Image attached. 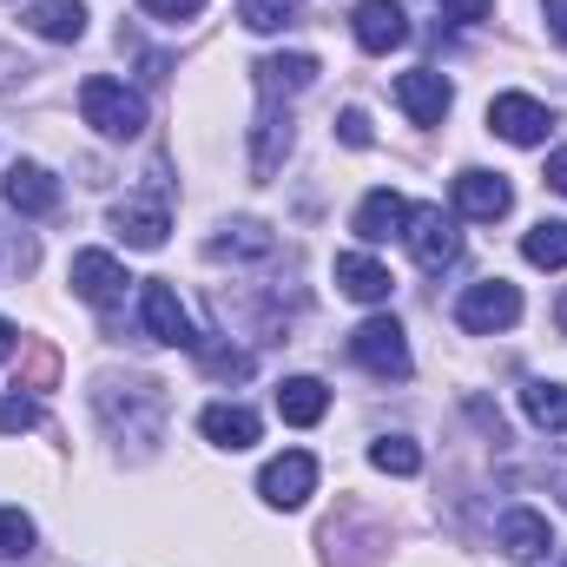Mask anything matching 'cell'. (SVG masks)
<instances>
[{
    "instance_id": "obj_1",
    "label": "cell",
    "mask_w": 567,
    "mask_h": 567,
    "mask_svg": "<svg viewBox=\"0 0 567 567\" xmlns=\"http://www.w3.org/2000/svg\"><path fill=\"white\" fill-rule=\"evenodd\" d=\"M93 403H100V416H106V429H113L120 442L152 449V442L165 435V383H152V377H133V383H100V390H93Z\"/></svg>"
},
{
    "instance_id": "obj_2",
    "label": "cell",
    "mask_w": 567,
    "mask_h": 567,
    "mask_svg": "<svg viewBox=\"0 0 567 567\" xmlns=\"http://www.w3.org/2000/svg\"><path fill=\"white\" fill-rule=\"evenodd\" d=\"M80 120H86L100 140H140L145 133V100L126 80L93 73V80H80Z\"/></svg>"
},
{
    "instance_id": "obj_3",
    "label": "cell",
    "mask_w": 567,
    "mask_h": 567,
    "mask_svg": "<svg viewBox=\"0 0 567 567\" xmlns=\"http://www.w3.org/2000/svg\"><path fill=\"white\" fill-rule=\"evenodd\" d=\"M455 323L468 337H495V330H515L522 323V290L508 278H488V284H468L455 297Z\"/></svg>"
},
{
    "instance_id": "obj_4",
    "label": "cell",
    "mask_w": 567,
    "mask_h": 567,
    "mask_svg": "<svg viewBox=\"0 0 567 567\" xmlns=\"http://www.w3.org/2000/svg\"><path fill=\"white\" fill-rule=\"evenodd\" d=\"M350 357H357L370 377H383V383H403V377H410V337H403L396 317L357 323V330H350Z\"/></svg>"
},
{
    "instance_id": "obj_5",
    "label": "cell",
    "mask_w": 567,
    "mask_h": 567,
    "mask_svg": "<svg viewBox=\"0 0 567 567\" xmlns=\"http://www.w3.org/2000/svg\"><path fill=\"white\" fill-rule=\"evenodd\" d=\"M140 323L152 343H178V350H198V330H192V317H185V303H178V290L165 278H145L140 284Z\"/></svg>"
},
{
    "instance_id": "obj_6",
    "label": "cell",
    "mask_w": 567,
    "mask_h": 567,
    "mask_svg": "<svg viewBox=\"0 0 567 567\" xmlns=\"http://www.w3.org/2000/svg\"><path fill=\"white\" fill-rule=\"evenodd\" d=\"M403 238H410V251H416L423 271H449L462 258V231H455V218H442V205H410Z\"/></svg>"
},
{
    "instance_id": "obj_7",
    "label": "cell",
    "mask_w": 567,
    "mask_h": 567,
    "mask_svg": "<svg viewBox=\"0 0 567 567\" xmlns=\"http://www.w3.org/2000/svg\"><path fill=\"white\" fill-rule=\"evenodd\" d=\"M310 488H317V455H303V449H284L265 462V475H258V495L271 502V508H303L310 502Z\"/></svg>"
},
{
    "instance_id": "obj_8",
    "label": "cell",
    "mask_w": 567,
    "mask_h": 567,
    "mask_svg": "<svg viewBox=\"0 0 567 567\" xmlns=\"http://www.w3.org/2000/svg\"><path fill=\"white\" fill-rule=\"evenodd\" d=\"M548 106L542 100H528V93H495L488 100V133L495 140H508V145H542L548 140Z\"/></svg>"
},
{
    "instance_id": "obj_9",
    "label": "cell",
    "mask_w": 567,
    "mask_h": 567,
    "mask_svg": "<svg viewBox=\"0 0 567 567\" xmlns=\"http://www.w3.org/2000/svg\"><path fill=\"white\" fill-rule=\"evenodd\" d=\"M396 106H403L416 126H442V113L455 106V86H449L435 66H410V73H396Z\"/></svg>"
},
{
    "instance_id": "obj_10",
    "label": "cell",
    "mask_w": 567,
    "mask_h": 567,
    "mask_svg": "<svg viewBox=\"0 0 567 567\" xmlns=\"http://www.w3.org/2000/svg\"><path fill=\"white\" fill-rule=\"evenodd\" d=\"M165 231H172L165 192H158V198H120V205H113V238H126L133 251H158Z\"/></svg>"
},
{
    "instance_id": "obj_11",
    "label": "cell",
    "mask_w": 567,
    "mask_h": 567,
    "mask_svg": "<svg viewBox=\"0 0 567 567\" xmlns=\"http://www.w3.org/2000/svg\"><path fill=\"white\" fill-rule=\"evenodd\" d=\"M7 205L20 218H47V212H60V178L47 165H33V158H13L7 165Z\"/></svg>"
},
{
    "instance_id": "obj_12",
    "label": "cell",
    "mask_w": 567,
    "mask_h": 567,
    "mask_svg": "<svg viewBox=\"0 0 567 567\" xmlns=\"http://www.w3.org/2000/svg\"><path fill=\"white\" fill-rule=\"evenodd\" d=\"M508 205H515V192H508V178H502V172H482V165H468V172L455 178V212H462V218H475V225H495Z\"/></svg>"
},
{
    "instance_id": "obj_13",
    "label": "cell",
    "mask_w": 567,
    "mask_h": 567,
    "mask_svg": "<svg viewBox=\"0 0 567 567\" xmlns=\"http://www.w3.org/2000/svg\"><path fill=\"white\" fill-rule=\"evenodd\" d=\"M350 27H357V47H363V53H390V47L410 40V13H403L396 0H357Z\"/></svg>"
},
{
    "instance_id": "obj_14",
    "label": "cell",
    "mask_w": 567,
    "mask_h": 567,
    "mask_svg": "<svg viewBox=\"0 0 567 567\" xmlns=\"http://www.w3.org/2000/svg\"><path fill=\"white\" fill-rule=\"evenodd\" d=\"M73 290L93 303V310H113L126 297V271L113 251H73Z\"/></svg>"
},
{
    "instance_id": "obj_15",
    "label": "cell",
    "mask_w": 567,
    "mask_h": 567,
    "mask_svg": "<svg viewBox=\"0 0 567 567\" xmlns=\"http://www.w3.org/2000/svg\"><path fill=\"white\" fill-rule=\"evenodd\" d=\"M290 140H297V133H290L284 100H265V106H258V126H251V172L271 178L284 158H290Z\"/></svg>"
},
{
    "instance_id": "obj_16",
    "label": "cell",
    "mask_w": 567,
    "mask_h": 567,
    "mask_svg": "<svg viewBox=\"0 0 567 567\" xmlns=\"http://www.w3.org/2000/svg\"><path fill=\"white\" fill-rule=\"evenodd\" d=\"M403 225H410V205H403L390 185H377V192L357 205V218H350V231H357L363 245H390V238H403Z\"/></svg>"
},
{
    "instance_id": "obj_17",
    "label": "cell",
    "mask_w": 567,
    "mask_h": 567,
    "mask_svg": "<svg viewBox=\"0 0 567 567\" xmlns=\"http://www.w3.org/2000/svg\"><path fill=\"white\" fill-rule=\"evenodd\" d=\"M495 542H502V555H508V561H542V555L555 548L548 515H535V508H508V515H502V528H495Z\"/></svg>"
},
{
    "instance_id": "obj_18",
    "label": "cell",
    "mask_w": 567,
    "mask_h": 567,
    "mask_svg": "<svg viewBox=\"0 0 567 567\" xmlns=\"http://www.w3.org/2000/svg\"><path fill=\"white\" fill-rule=\"evenodd\" d=\"M337 290H343V297H357V303H390L396 278H390L370 251H337Z\"/></svg>"
},
{
    "instance_id": "obj_19",
    "label": "cell",
    "mask_w": 567,
    "mask_h": 567,
    "mask_svg": "<svg viewBox=\"0 0 567 567\" xmlns=\"http://www.w3.org/2000/svg\"><path fill=\"white\" fill-rule=\"evenodd\" d=\"M251 73H258V93H265V100H290V93L317 86V60H310V53H265Z\"/></svg>"
},
{
    "instance_id": "obj_20",
    "label": "cell",
    "mask_w": 567,
    "mask_h": 567,
    "mask_svg": "<svg viewBox=\"0 0 567 567\" xmlns=\"http://www.w3.org/2000/svg\"><path fill=\"white\" fill-rule=\"evenodd\" d=\"M323 410H330V390H323L317 377H284V383H278V416L290 429L323 423Z\"/></svg>"
},
{
    "instance_id": "obj_21",
    "label": "cell",
    "mask_w": 567,
    "mask_h": 567,
    "mask_svg": "<svg viewBox=\"0 0 567 567\" xmlns=\"http://www.w3.org/2000/svg\"><path fill=\"white\" fill-rule=\"evenodd\" d=\"M198 429H205V442H218V449H251L258 442V416L245 410V403H212L205 416H198Z\"/></svg>"
},
{
    "instance_id": "obj_22",
    "label": "cell",
    "mask_w": 567,
    "mask_h": 567,
    "mask_svg": "<svg viewBox=\"0 0 567 567\" xmlns=\"http://www.w3.org/2000/svg\"><path fill=\"white\" fill-rule=\"evenodd\" d=\"M205 251H212V258H271V251H278V238H271V225L238 218V225H225Z\"/></svg>"
},
{
    "instance_id": "obj_23",
    "label": "cell",
    "mask_w": 567,
    "mask_h": 567,
    "mask_svg": "<svg viewBox=\"0 0 567 567\" xmlns=\"http://www.w3.org/2000/svg\"><path fill=\"white\" fill-rule=\"evenodd\" d=\"M27 27H33L40 40H80V33H86V0H40V7L27 13Z\"/></svg>"
},
{
    "instance_id": "obj_24",
    "label": "cell",
    "mask_w": 567,
    "mask_h": 567,
    "mask_svg": "<svg viewBox=\"0 0 567 567\" xmlns=\"http://www.w3.org/2000/svg\"><path fill=\"white\" fill-rule=\"evenodd\" d=\"M522 410H528V423L548 429V435H567V383H528L522 390Z\"/></svg>"
},
{
    "instance_id": "obj_25",
    "label": "cell",
    "mask_w": 567,
    "mask_h": 567,
    "mask_svg": "<svg viewBox=\"0 0 567 567\" xmlns=\"http://www.w3.org/2000/svg\"><path fill=\"white\" fill-rule=\"evenodd\" d=\"M522 258L535 271H567V218H542L528 238H522Z\"/></svg>"
},
{
    "instance_id": "obj_26",
    "label": "cell",
    "mask_w": 567,
    "mask_h": 567,
    "mask_svg": "<svg viewBox=\"0 0 567 567\" xmlns=\"http://www.w3.org/2000/svg\"><path fill=\"white\" fill-rule=\"evenodd\" d=\"M370 462H377L383 475H416V468H423V449H416L410 435H377V442H370Z\"/></svg>"
},
{
    "instance_id": "obj_27",
    "label": "cell",
    "mask_w": 567,
    "mask_h": 567,
    "mask_svg": "<svg viewBox=\"0 0 567 567\" xmlns=\"http://www.w3.org/2000/svg\"><path fill=\"white\" fill-rule=\"evenodd\" d=\"M238 20L251 33H284V27H297V0H238Z\"/></svg>"
},
{
    "instance_id": "obj_28",
    "label": "cell",
    "mask_w": 567,
    "mask_h": 567,
    "mask_svg": "<svg viewBox=\"0 0 567 567\" xmlns=\"http://www.w3.org/2000/svg\"><path fill=\"white\" fill-rule=\"evenodd\" d=\"M33 555V522L20 508H0V561H27Z\"/></svg>"
},
{
    "instance_id": "obj_29",
    "label": "cell",
    "mask_w": 567,
    "mask_h": 567,
    "mask_svg": "<svg viewBox=\"0 0 567 567\" xmlns=\"http://www.w3.org/2000/svg\"><path fill=\"white\" fill-rule=\"evenodd\" d=\"M198 357H205V370H218V377H251V357H245V350H225V343H205V337H198Z\"/></svg>"
},
{
    "instance_id": "obj_30",
    "label": "cell",
    "mask_w": 567,
    "mask_h": 567,
    "mask_svg": "<svg viewBox=\"0 0 567 567\" xmlns=\"http://www.w3.org/2000/svg\"><path fill=\"white\" fill-rule=\"evenodd\" d=\"M20 429H40V403L33 396H7L0 403V435H20Z\"/></svg>"
},
{
    "instance_id": "obj_31",
    "label": "cell",
    "mask_w": 567,
    "mask_h": 567,
    "mask_svg": "<svg viewBox=\"0 0 567 567\" xmlns=\"http://www.w3.org/2000/svg\"><path fill=\"white\" fill-rule=\"evenodd\" d=\"M337 140H343V145H357V152H363V145H377V133H370V113H363V106L337 113Z\"/></svg>"
},
{
    "instance_id": "obj_32",
    "label": "cell",
    "mask_w": 567,
    "mask_h": 567,
    "mask_svg": "<svg viewBox=\"0 0 567 567\" xmlns=\"http://www.w3.org/2000/svg\"><path fill=\"white\" fill-rule=\"evenodd\" d=\"M145 13H158V20H192V13H205V0H140Z\"/></svg>"
},
{
    "instance_id": "obj_33",
    "label": "cell",
    "mask_w": 567,
    "mask_h": 567,
    "mask_svg": "<svg viewBox=\"0 0 567 567\" xmlns=\"http://www.w3.org/2000/svg\"><path fill=\"white\" fill-rule=\"evenodd\" d=\"M488 7H495V0H442V13H449V20H462V27L488 20Z\"/></svg>"
},
{
    "instance_id": "obj_34",
    "label": "cell",
    "mask_w": 567,
    "mask_h": 567,
    "mask_svg": "<svg viewBox=\"0 0 567 567\" xmlns=\"http://www.w3.org/2000/svg\"><path fill=\"white\" fill-rule=\"evenodd\" d=\"M542 13H548V33L567 47V0H542Z\"/></svg>"
},
{
    "instance_id": "obj_35",
    "label": "cell",
    "mask_w": 567,
    "mask_h": 567,
    "mask_svg": "<svg viewBox=\"0 0 567 567\" xmlns=\"http://www.w3.org/2000/svg\"><path fill=\"white\" fill-rule=\"evenodd\" d=\"M548 185L567 198V152H555V158H548Z\"/></svg>"
},
{
    "instance_id": "obj_36",
    "label": "cell",
    "mask_w": 567,
    "mask_h": 567,
    "mask_svg": "<svg viewBox=\"0 0 567 567\" xmlns=\"http://www.w3.org/2000/svg\"><path fill=\"white\" fill-rule=\"evenodd\" d=\"M13 350H20V337H13V323H7V317H0V363H7V357H13Z\"/></svg>"
},
{
    "instance_id": "obj_37",
    "label": "cell",
    "mask_w": 567,
    "mask_h": 567,
    "mask_svg": "<svg viewBox=\"0 0 567 567\" xmlns=\"http://www.w3.org/2000/svg\"><path fill=\"white\" fill-rule=\"evenodd\" d=\"M548 475H555V488H561V502H567V455H555V462H548Z\"/></svg>"
},
{
    "instance_id": "obj_38",
    "label": "cell",
    "mask_w": 567,
    "mask_h": 567,
    "mask_svg": "<svg viewBox=\"0 0 567 567\" xmlns=\"http://www.w3.org/2000/svg\"><path fill=\"white\" fill-rule=\"evenodd\" d=\"M555 317H561V330H567V290H561V310H555Z\"/></svg>"
},
{
    "instance_id": "obj_39",
    "label": "cell",
    "mask_w": 567,
    "mask_h": 567,
    "mask_svg": "<svg viewBox=\"0 0 567 567\" xmlns=\"http://www.w3.org/2000/svg\"><path fill=\"white\" fill-rule=\"evenodd\" d=\"M555 567H567V555H561V561H555Z\"/></svg>"
}]
</instances>
